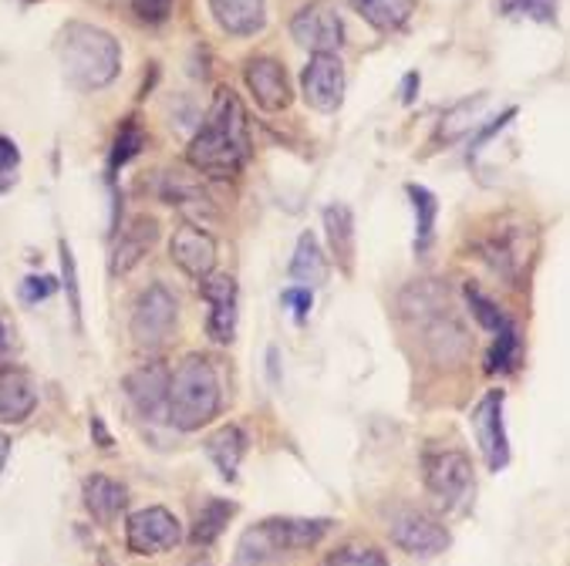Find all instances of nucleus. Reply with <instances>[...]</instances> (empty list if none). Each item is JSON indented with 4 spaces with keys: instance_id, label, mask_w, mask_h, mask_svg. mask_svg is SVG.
I'll list each match as a JSON object with an SVG mask.
<instances>
[{
    "instance_id": "obj_13",
    "label": "nucleus",
    "mask_w": 570,
    "mask_h": 566,
    "mask_svg": "<svg viewBox=\"0 0 570 566\" xmlns=\"http://www.w3.org/2000/svg\"><path fill=\"white\" fill-rule=\"evenodd\" d=\"M301 88H304V101L314 111L331 116L345 101V64H341L337 54H311L301 75Z\"/></svg>"
},
{
    "instance_id": "obj_34",
    "label": "nucleus",
    "mask_w": 570,
    "mask_h": 566,
    "mask_svg": "<svg viewBox=\"0 0 570 566\" xmlns=\"http://www.w3.org/2000/svg\"><path fill=\"white\" fill-rule=\"evenodd\" d=\"M466 300H470V310H473V317L480 320V327H487V330H493V334L510 320V317H507V314H503V310H500V307H497L483 290H476L473 284L466 287Z\"/></svg>"
},
{
    "instance_id": "obj_31",
    "label": "nucleus",
    "mask_w": 570,
    "mask_h": 566,
    "mask_svg": "<svg viewBox=\"0 0 570 566\" xmlns=\"http://www.w3.org/2000/svg\"><path fill=\"white\" fill-rule=\"evenodd\" d=\"M520 365V330L507 320L500 330H497V345L493 351L487 355V375H500V371H513Z\"/></svg>"
},
{
    "instance_id": "obj_8",
    "label": "nucleus",
    "mask_w": 570,
    "mask_h": 566,
    "mask_svg": "<svg viewBox=\"0 0 570 566\" xmlns=\"http://www.w3.org/2000/svg\"><path fill=\"white\" fill-rule=\"evenodd\" d=\"M476 250L493 267L497 277L520 287V280L527 274V264H530V230L523 222H503L476 244Z\"/></svg>"
},
{
    "instance_id": "obj_44",
    "label": "nucleus",
    "mask_w": 570,
    "mask_h": 566,
    "mask_svg": "<svg viewBox=\"0 0 570 566\" xmlns=\"http://www.w3.org/2000/svg\"><path fill=\"white\" fill-rule=\"evenodd\" d=\"M8 456H11V438L0 431V473H4V463H8Z\"/></svg>"
},
{
    "instance_id": "obj_29",
    "label": "nucleus",
    "mask_w": 570,
    "mask_h": 566,
    "mask_svg": "<svg viewBox=\"0 0 570 566\" xmlns=\"http://www.w3.org/2000/svg\"><path fill=\"white\" fill-rule=\"evenodd\" d=\"M146 149V132L136 119H126L116 142H111V152H108V176H116L119 169H126L139 152Z\"/></svg>"
},
{
    "instance_id": "obj_30",
    "label": "nucleus",
    "mask_w": 570,
    "mask_h": 566,
    "mask_svg": "<svg viewBox=\"0 0 570 566\" xmlns=\"http://www.w3.org/2000/svg\"><path fill=\"white\" fill-rule=\"evenodd\" d=\"M163 196H166V202H169V206H179L186 216H196V219H203V216H206V209H209L206 192H203L193 179H186V176H169V179H166Z\"/></svg>"
},
{
    "instance_id": "obj_9",
    "label": "nucleus",
    "mask_w": 570,
    "mask_h": 566,
    "mask_svg": "<svg viewBox=\"0 0 570 566\" xmlns=\"http://www.w3.org/2000/svg\"><path fill=\"white\" fill-rule=\"evenodd\" d=\"M291 34L311 54H334L345 44V24H341L337 8L327 4V0H311L307 8H301L291 21Z\"/></svg>"
},
{
    "instance_id": "obj_27",
    "label": "nucleus",
    "mask_w": 570,
    "mask_h": 566,
    "mask_svg": "<svg viewBox=\"0 0 570 566\" xmlns=\"http://www.w3.org/2000/svg\"><path fill=\"white\" fill-rule=\"evenodd\" d=\"M409 199H412V212H415V254H425L435 240V219H439V199L432 189L409 182L405 186Z\"/></svg>"
},
{
    "instance_id": "obj_22",
    "label": "nucleus",
    "mask_w": 570,
    "mask_h": 566,
    "mask_svg": "<svg viewBox=\"0 0 570 566\" xmlns=\"http://www.w3.org/2000/svg\"><path fill=\"white\" fill-rule=\"evenodd\" d=\"M203 448H206L209 463L216 466V473H219L226 483H237L240 463H244V456H247V435H244V428H240V425H223V428H216V431L206 438Z\"/></svg>"
},
{
    "instance_id": "obj_23",
    "label": "nucleus",
    "mask_w": 570,
    "mask_h": 566,
    "mask_svg": "<svg viewBox=\"0 0 570 566\" xmlns=\"http://www.w3.org/2000/svg\"><path fill=\"white\" fill-rule=\"evenodd\" d=\"M321 219H324L331 254L337 257L341 270L352 274V267H355V216H352V209L345 202H331V206H324Z\"/></svg>"
},
{
    "instance_id": "obj_24",
    "label": "nucleus",
    "mask_w": 570,
    "mask_h": 566,
    "mask_svg": "<svg viewBox=\"0 0 570 566\" xmlns=\"http://www.w3.org/2000/svg\"><path fill=\"white\" fill-rule=\"evenodd\" d=\"M352 8L382 34L402 31L415 11V0H352Z\"/></svg>"
},
{
    "instance_id": "obj_32",
    "label": "nucleus",
    "mask_w": 570,
    "mask_h": 566,
    "mask_svg": "<svg viewBox=\"0 0 570 566\" xmlns=\"http://www.w3.org/2000/svg\"><path fill=\"white\" fill-rule=\"evenodd\" d=\"M58 250H61V287H65V294H68L71 317H75V324L81 327V284H78V264H75V254H71V247H68L65 240L58 244Z\"/></svg>"
},
{
    "instance_id": "obj_19",
    "label": "nucleus",
    "mask_w": 570,
    "mask_h": 566,
    "mask_svg": "<svg viewBox=\"0 0 570 566\" xmlns=\"http://www.w3.org/2000/svg\"><path fill=\"white\" fill-rule=\"evenodd\" d=\"M156 240H159V222L153 216L129 219L122 237L116 240V250H111V274L126 277L129 270H136L142 264V257L156 247Z\"/></svg>"
},
{
    "instance_id": "obj_12",
    "label": "nucleus",
    "mask_w": 570,
    "mask_h": 566,
    "mask_svg": "<svg viewBox=\"0 0 570 566\" xmlns=\"http://www.w3.org/2000/svg\"><path fill=\"white\" fill-rule=\"evenodd\" d=\"M199 294L209 304V337L216 345H234L237 317H240V290L230 274H209L199 280Z\"/></svg>"
},
{
    "instance_id": "obj_1",
    "label": "nucleus",
    "mask_w": 570,
    "mask_h": 566,
    "mask_svg": "<svg viewBox=\"0 0 570 566\" xmlns=\"http://www.w3.org/2000/svg\"><path fill=\"white\" fill-rule=\"evenodd\" d=\"M186 159L196 172L213 179H230L237 176L250 159V129H247V111L234 88H219L199 132L193 136Z\"/></svg>"
},
{
    "instance_id": "obj_2",
    "label": "nucleus",
    "mask_w": 570,
    "mask_h": 566,
    "mask_svg": "<svg viewBox=\"0 0 570 566\" xmlns=\"http://www.w3.org/2000/svg\"><path fill=\"white\" fill-rule=\"evenodd\" d=\"M402 317L415 327L425 351L439 365H455L470 355V334L455 317L449 294L435 280H415L399 294Z\"/></svg>"
},
{
    "instance_id": "obj_11",
    "label": "nucleus",
    "mask_w": 570,
    "mask_h": 566,
    "mask_svg": "<svg viewBox=\"0 0 570 566\" xmlns=\"http://www.w3.org/2000/svg\"><path fill=\"white\" fill-rule=\"evenodd\" d=\"M126 543L136 556H156L169 553L183 543V526L166 506H149L129 516L126 523Z\"/></svg>"
},
{
    "instance_id": "obj_16",
    "label": "nucleus",
    "mask_w": 570,
    "mask_h": 566,
    "mask_svg": "<svg viewBox=\"0 0 570 566\" xmlns=\"http://www.w3.org/2000/svg\"><path fill=\"white\" fill-rule=\"evenodd\" d=\"M122 388H126V398L132 401V408L142 418H149V421H163L166 418V405H169V371L159 361L136 368L126 378Z\"/></svg>"
},
{
    "instance_id": "obj_3",
    "label": "nucleus",
    "mask_w": 570,
    "mask_h": 566,
    "mask_svg": "<svg viewBox=\"0 0 570 566\" xmlns=\"http://www.w3.org/2000/svg\"><path fill=\"white\" fill-rule=\"evenodd\" d=\"M58 61L75 91H101L122 71V44L105 28L71 21L58 34Z\"/></svg>"
},
{
    "instance_id": "obj_38",
    "label": "nucleus",
    "mask_w": 570,
    "mask_h": 566,
    "mask_svg": "<svg viewBox=\"0 0 570 566\" xmlns=\"http://www.w3.org/2000/svg\"><path fill=\"white\" fill-rule=\"evenodd\" d=\"M132 11L146 24H163L173 14V0H132Z\"/></svg>"
},
{
    "instance_id": "obj_6",
    "label": "nucleus",
    "mask_w": 570,
    "mask_h": 566,
    "mask_svg": "<svg viewBox=\"0 0 570 566\" xmlns=\"http://www.w3.org/2000/svg\"><path fill=\"white\" fill-rule=\"evenodd\" d=\"M176 317H179V304L169 294V287L163 284H149L136 307H132V320H129V334L139 351H163L169 345V337L176 330Z\"/></svg>"
},
{
    "instance_id": "obj_37",
    "label": "nucleus",
    "mask_w": 570,
    "mask_h": 566,
    "mask_svg": "<svg viewBox=\"0 0 570 566\" xmlns=\"http://www.w3.org/2000/svg\"><path fill=\"white\" fill-rule=\"evenodd\" d=\"M281 304L287 307V310H294V320L297 324H304L307 320V314H311V307H314V290L311 287H287L284 294H281Z\"/></svg>"
},
{
    "instance_id": "obj_5",
    "label": "nucleus",
    "mask_w": 570,
    "mask_h": 566,
    "mask_svg": "<svg viewBox=\"0 0 570 566\" xmlns=\"http://www.w3.org/2000/svg\"><path fill=\"white\" fill-rule=\"evenodd\" d=\"M327 529H331V519H264V523H254L237 543L234 566H261L281 553L311 549L327 536Z\"/></svg>"
},
{
    "instance_id": "obj_7",
    "label": "nucleus",
    "mask_w": 570,
    "mask_h": 566,
    "mask_svg": "<svg viewBox=\"0 0 570 566\" xmlns=\"http://www.w3.org/2000/svg\"><path fill=\"white\" fill-rule=\"evenodd\" d=\"M425 489L442 503L455 506L473 489V463L463 448H429L422 456Z\"/></svg>"
},
{
    "instance_id": "obj_35",
    "label": "nucleus",
    "mask_w": 570,
    "mask_h": 566,
    "mask_svg": "<svg viewBox=\"0 0 570 566\" xmlns=\"http://www.w3.org/2000/svg\"><path fill=\"white\" fill-rule=\"evenodd\" d=\"M324 566H389L375 546H345L324 559Z\"/></svg>"
},
{
    "instance_id": "obj_33",
    "label": "nucleus",
    "mask_w": 570,
    "mask_h": 566,
    "mask_svg": "<svg viewBox=\"0 0 570 566\" xmlns=\"http://www.w3.org/2000/svg\"><path fill=\"white\" fill-rule=\"evenodd\" d=\"M500 8L510 18H530L540 24L557 21V0H500Z\"/></svg>"
},
{
    "instance_id": "obj_45",
    "label": "nucleus",
    "mask_w": 570,
    "mask_h": 566,
    "mask_svg": "<svg viewBox=\"0 0 570 566\" xmlns=\"http://www.w3.org/2000/svg\"><path fill=\"white\" fill-rule=\"evenodd\" d=\"M189 566H213V563H209V556H199V559H193Z\"/></svg>"
},
{
    "instance_id": "obj_40",
    "label": "nucleus",
    "mask_w": 570,
    "mask_h": 566,
    "mask_svg": "<svg viewBox=\"0 0 570 566\" xmlns=\"http://www.w3.org/2000/svg\"><path fill=\"white\" fill-rule=\"evenodd\" d=\"M510 119H517V108H507L500 119H493L487 129H480V132H476V139H473V146H470V159H473V156H480V152H483V146H487L497 132H503Z\"/></svg>"
},
{
    "instance_id": "obj_26",
    "label": "nucleus",
    "mask_w": 570,
    "mask_h": 566,
    "mask_svg": "<svg viewBox=\"0 0 570 566\" xmlns=\"http://www.w3.org/2000/svg\"><path fill=\"white\" fill-rule=\"evenodd\" d=\"M237 516V503H230V499H206L203 503V509L196 513V523H193V533H189V539L196 543V546H209V543H216L219 536H223V529L230 526V519Z\"/></svg>"
},
{
    "instance_id": "obj_17",
    "label": "nucleus",
    "mask_w": 570,
    "mask_h": 566,
    "mask_svg": "<svg viewBox=\"0 0 570 566\" xmlns=\"http://www.w3.org/2000/svg\"><path fill=\"white\" fill-rule=\"evenodd\" d=\"M169 257L183 274H189L193 280H203L216 267V240L203 230V226L186 222L169 240Z\"/></svg>"
},
{
    "instance_id": "obj_4",
    "label": "nucleus",
    "mask_w": 570,
    "mask_h": 566,
    "mask_svg": "<svg viewBox=\"0 0 570 566\" xmlns=\"http://www.w3.org/2000/svg\"><path fill=\"white\" fill-rule=\"evenodd\" d=\"M219 401H223V388H219V375H216L209 358L189 355L169 375L166 418H169L173 428L196 431V428L209 425L216 418V411H219Z\"/></svg>"
},
{
    "instance_id": "obj_36",
    "label": "nucleus",
    "mask_w": 570,
    "mask_h": 566,
    "mask_svg": "<svg viewBox=\"0 0 570 566\" xmlns=\"http://www.w3.org/2000/svg\"><path fill=\"white\" fill-rule=\"evenodd\" d=\"M18 166H21L18 146L8 136H0V192H8L18 182Z\"/></svg>"
},
{
    "instance_id": "obj_10",
    "label": "nucleus",
    "mask_w": 570,
    "mask_h": 566,
    "mask_svg": "<svg viewBox=\"0 0 570 566\" xmlns=\"http://www.w3.org/2000/svg\"><path fill=\"white\" fill-rule=\"evenodd\" d=\"M503 405H507V395L500 388H493V391H487L480 398V405L470 415L476 441H480V451H483L490 473H503L510 466V438H507Z\"/></svg>"
},
{
    "instance_id": "obj_25",
    "label": "nucleus",
    "mask_w": 570,
    "mask_h": 566,
    "mask_svg": "<svg viewBox=\"0 0 570 566\" xmlns=\"http://www.w3.org/2000/svg\"><path fill=\"white\" fill-rule=\"evenodd\" d=\"M327 274H331V267L321 250V240L314 234H301V240L294 247V260H291V277L301 280V287H321L327 280Z\"/></svg>"
},
{
    "instance_id": "obj_21",
    "label": "nucleus",
    "mask_w": 570,
    "mask_h": 566,
    "mask_svg": "<svg viewBox=\"0 0 570 566\" xmlns=\"http://www.w3.org/2000/svg\"><path fill=\"white\" fill-rule=\"evenodd\" d=\"M81 499H85V509H88V516H91L95 523L111 526V523H116V519L122 516V509H126V503H129V493H126L122 483H116V479H108V476L95 473V476H88V479L81 483Z\"/></svg>"
},
{
    "instance_id": "obj_14",
    "label": "nucleus",
    "mask_w": 570,
    "mask_h": 566,
    "mask_svg": "<svg viewBox=\"0 0 570 566\" xmlns=\"http://www.w3.org/2000/svg\"><path fill=\"white\" fill-rule=\"evenodd\" d=\"M389 533H392V543H395L402 553L422 556V559L445 553L449 543H452V539H449V529L439 526L435 519L422 516V513H399V516L392 519Z\"/></svg>"
},
{
    "instance_id": "obj_43",
    "label": "nucleus",
    "mask_w": 570,
    "mask_h": 566,
    "mask_svg": "<svg viewBox=\"0 0 570 566\" xmlns=\"http://www.w3.org/2000/svg\"><path fill=\"white\" fill-rule=\"evenodd\" d=\"M91 438H95L101 448H111V435H108V428H105V418H101V415H91Z\"/></svg>"
},
{
    "instance_id": "obj_41",
    "label": "nucleus",
    "mask_w": 570,
    "mask_h": 566,
    "mask_svg": "<svg viewBox=\"0 0 570 566\" xmlns=\"http://www.w3.org/2000/svg\"><path fill=\"white\" fill-rule=\"evenodd\" d=\"M419 88H422L419 71H409V75L402 78V101H405V105H412V101H415V95H419Z\"/></svg>"
},
{
    "instance_id": "obj_28",
    "label": "nucleus",
    "mask_w": 570,
    "mask_h": 566,
    "mask_svg": "<svg viewBox=\"0 0 570 566\" xmlns=\"http://www.w3.org/2000/svg\"><path fill=\"white\" fill-rule=\"evenodd\" d=\"M487 101H490V95H476V98H463V101H455L445 116H442V126H439V139L442 142H455L460 136H466V132H473L480 122V111L487 108Z\"/></svg>"
},
{
    "instance_id": "obj_42",
    "label": "nucleus",
    "mask_w": 570,
    "mask_h": 566,
    "mask_svg": "<svg viewBox=\"0 0 570 566\" xmlns=\"http://www.w3.org/2000/svg\"><path fill=\"white\" fill-rule=\"evenodd\" d=\"M11 348H14V334H11L4 314H0V361H4V358L11 355Z\"/></svg>"
},
{
    "instance_id": "obj_20",
    "label": "nucleus",
    "mask_w": 570,
    "mask_h": 566,
    "mask_svg": "<svg viewBox=\"0 0 570 566\" xmlns=\"http://www.w3.org/2000/svg\"><path fill=\"white\" fill-rule=\"evenodd\" d=\"M213 21L234 38H254L267 24V0H209Z\"/></svg>"
},
{
    "instance_id": "obj_39",
    "label": "nucleus",
    "mask_w": 570,
    "mask_h": 566,
    "mask_svg": "<svg viewBox=\"0 0 570 566\" xmlns=\"http://www.w3.org/2000/svg\"><path fill=\"white\" fill-rule=\"evenodd\" d=\"M55 290H58V280H55V277H48V274H41V277H28V280L21 284V297H24L28 304L48 300Z\"/></svg>"
},
{
    "instance_id": "obj_18",
    "label": "nucleus",
    "mask_w": 570,
    "mask_h": 566,
    "mask_svg": "<svg viewBox=\"0 0 570 566\" xmlns=\"http://www.w3.org/2000/svg\"><path fill=\"white\" fill-rule=\"evenodd\" d=\"M38 408V385L28 371L4 365L0 368V425H21Z\"/></svg>"
},
{
    "instance_id": "obj_15",
    "label": "nucleus",
    "mask_w": 570,
    "mask_h": 566,
    "mask_svg": "<svg viewBox=\"0 0 570 566\" xmlns=\"http://www.w3.org/2000/svg\"><path fill=\"white\" fill-rule=\"evenodd\" d=\"M244 81L254 95V101L264 108V111H284L291 101H294V91H291V78L284 71L281 61L274 58H250L247 68H244Z\"/></svg>"
}]
</instances>
